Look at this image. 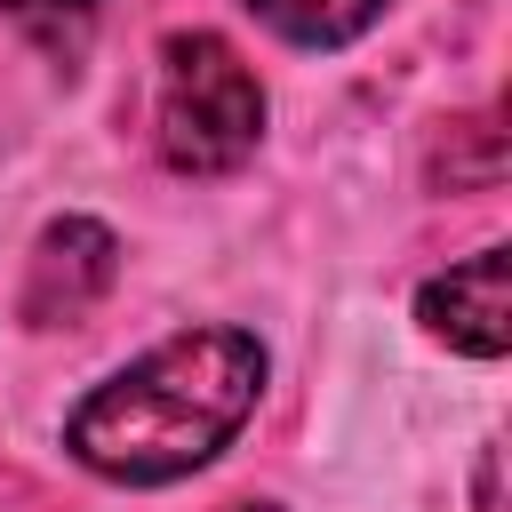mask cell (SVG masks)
<instances>
[{
    "instance_id": "6da1fadb",
    "label": "cell",
    "mask_w": 512,
    "mask_h": 512,
    "mask_svg": "<svg viewBox=\"0 0 512 512\" xmlns=\"http://www.w3.org/2000/svg\"><path fill=\"white\" fill-rule=\"evenodd\" d=\"M256 392H264V344L248 328H184L144 360H128L112 384H96L72 408L64 448L104 480L152 488L208 464L248 424Z\"/></svg>"
},
{
    "instance_id": "7a4b0ae2",
    "label": "cell",
    "mask_w": 512,
    "mask_h": 512,
    "mask_svg": "<svg viewBox=\"0 0 512 512\" xmlns=\"http://www.w3.org/2000/svg\"><path fill=\"white\" fill-rule=\"evenodd\" d=\"M264 136V88L224 32H176L160 48V160L176 176H224Z\"/></svg>"
},
{
    "instance_id": "3957f363",
    "label": "cell",
    "mask_w": 512,
    "mask_h": 512,
    "mask_svg": "<svg viewBox=\"0 0 512 512\" xmlns=\"http://www.w3.org/2000/svg\"><path fill=\"white\" fill-rule=\"evenodd\" d=\"M112 272H120V240H112L104 224H88V216L48 224L40 248H32V264H24V320H32V328L80 320V312L112 288Z\"/></svg>"
},
{
    "instance_id": "277c9868",
    "label": "cell",
    "mask_w": 512,
    "mask_h": 512,
    "mask_svg": "<svg viewBox=\"0 0 512 512\" xmlns=\"http://www.w3.org/2000/svg\"><path fill=\"white\" fill-rule=\"evenodd\" d=\"M416 320H424L440 344H456V352H472V360H496V352L512 344V256H504V248H480V256L448 264L440 280H424Z\"/></svg>"
},
{
    "instance_id": "5b68a950",
    "label": "cell",
    "mask_w": 512,
    "mask_h": 512,
    "mask_svg": "<svg viewBox=\"0 0 512 512\" xmlns=\"http://www.w3.org/2000/svg\"><path fill=\"white\" fill-rule=\"evenodd\" d=\"M248 8L296 48H344L352 32H368L384 16V0H248Z\"/></svg>"
},
{
    "instance_id": "8992f818",
    "label": "cell",
    "mask_w": 512,
    "mask_h": 512,
    "mask_svg": "<svg viewBox=\"0 0 512 512\" xmlns=\"http://www.w3.org/2000/svg\"><path fill=\"white\" fill-rule=\"evenodd\" d=\"M16 16H72V8H88V0H8Z\"/></svg>"
},
{
    "instance_id": "52a82bcc",
    "label": "cell",
    "mask_w": 512,
    "mask_h": 512,
    "mask_svg": "<svg viewBox=\"0 0 512 512\" xmlns=\"http://www.w3.org/2000/svg\"><path fill=\"white\" fill-rule=\"evenodd\" d=\"M232 512H272V504H232Z\"/></svg>"
}]
</instances>
